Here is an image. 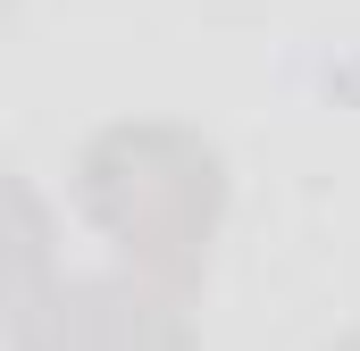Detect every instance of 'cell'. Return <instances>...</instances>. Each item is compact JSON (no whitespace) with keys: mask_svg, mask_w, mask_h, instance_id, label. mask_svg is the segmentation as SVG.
Returning <instances> with one entry per match:
<instances>
[{"mask_svg":"<svg viewBox=\"0 0 360 351\" xmlns=\"http://www.w3.org/2000/svg\"><path fill=\"white\" fill-rule=\"evenodd\" d=\"M226 159L176 117H117L76 151V209L92 234L151 284L193 293L226 226Z\"/></svg>","mask_w":360,"mask_h":351,"instance_id":"obj_1","label":"cell"},{"mask_svg":"<svg viewBox=\"0 0 360 351\" xmlns=\"http://www.w3.org/2000/svg\"><path fill=\"white\" fill-rule=\"evenodd\" d=\"M17 351H193V318L176 284L151 276H68L51 293L34 267L17 301Z\"/></svg>","mask_w":360,"mask_h":351,"instance_id":"obj_2","label":"cell"},{"mask_svg":"<svg viewBox=\"0 0 360 351\" xmlns=\"http://www.w3.org/2000/svg\"><path fill=\"white\" fill-rule=\"evenodd\" d=\"M344 351H360V335H352V343H344Z\"/></svg>","mask_w":360,"mask_h":351,"instance_id":"obj_3","label":"cell"}]
</instances>
